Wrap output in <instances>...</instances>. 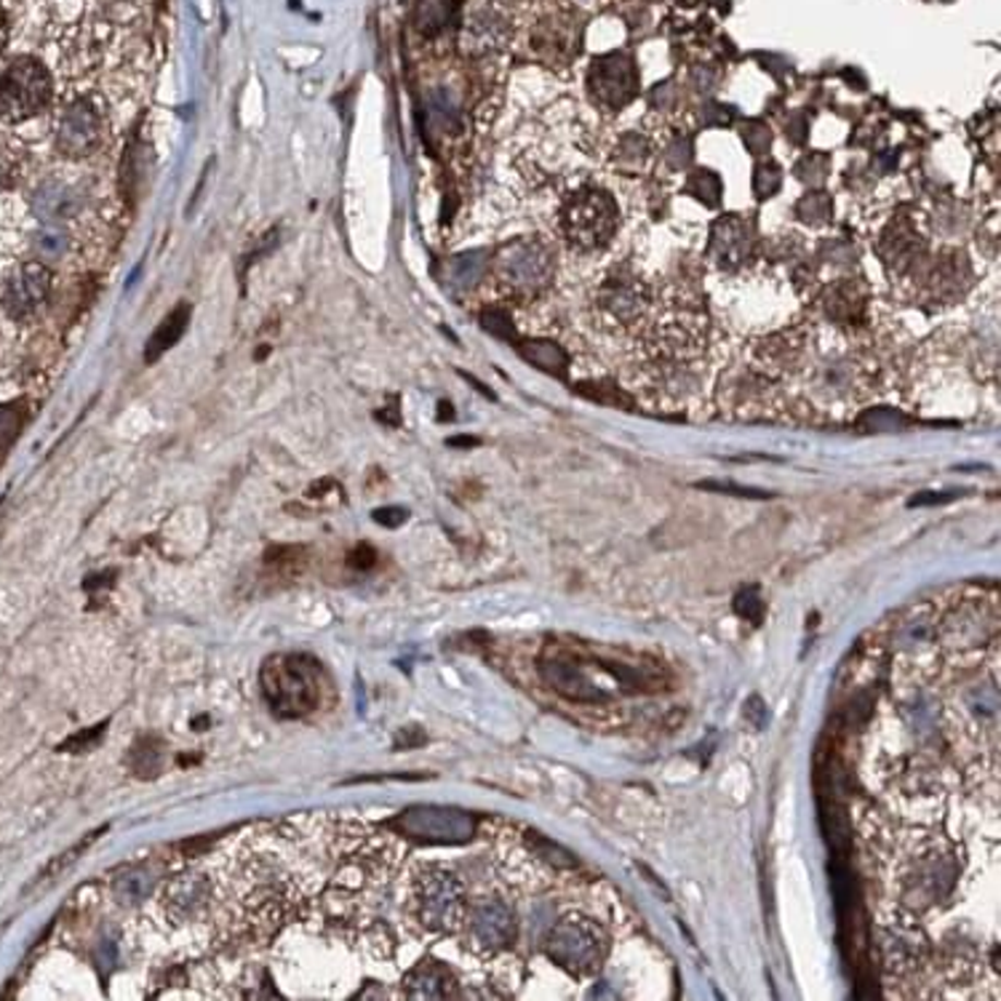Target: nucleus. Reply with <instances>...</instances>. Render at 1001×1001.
Returning <instances> with one entry per match:
<instances>
[{
	"label": "nucleus",
	"mask_w": 1001,
	"mask_h": 1001,
	"mask_svg": "<svg viewBox=\"0 0 1001 1001\" xmlns=\"http://www.w3.org/2000/svg\"><path fill=\"white\" fill-rule=\"evenodd\" d=\"M164 756H166V743L160 737L147 735L142 740L134 743L129 753V770L142 780H153L164 772Z\"/></svg>",
	"instance_id": "5701e85b"
},
{
	"label": "nucleus",
	"mask_w": 1001,
	"mask_h": 1001,
	"mask_svg": "<svg viewBox=\"0 0 1001 1001\" xmlns=\"http://www.w3.org/2000/svg\"><path fill=\"white\" fill-rule=\"evenodd\" d=\"M499 860L510 881L527 887V890H542L551 887L564 871H571L577 866L575 855L558 847L547 836L532 828H521L516 833H503L499 842Z\"/></svg>",
	"instance_id": "0eeeda50"
},
{
	"label": "nucleus",
	"mask_w": 1001,
	"mask_h": 1001,
	"mask_svg": "<svg viewBox=\"0 0 1001 1001\" xmlns=\"http://www.w3.org/2000/svg\"><path fill=\"white\" fill-rule=\"evenodd\" d=\"M51 102V75L35 59H16L0 83V118L9 123L27 121Z\"/></svg>",
	"instance_id": "9d476101"
},
{
	"label": "nucleus",
	"mask_w": 1001,
	"mask_h": 1001,
	"mask_svg": "<svg viewBox=\"0 0 1001 1001\" xmlns=\"http://www.w3.org/2000/svg\"><path fill=\"white\" fill-rule=\"evenodd\" d=\"M486 267V257L481 252H470L462 254V257H455L449 265V281L457 286V289H470V286L479 284V278L484 276Z\"/></svg>",
	"instance_id": "a878e982"
},
{
	"label": "nucleus",
	"mask_w": 1001,
	"mask_h": 1001,
	"mask_svg": "<svg viewBox=\"0 0 1001 1001\" xmlns=\"http://www.w3.org/2000/svg\"><path fill=\"white\" fill-rule=\"evenodd\" d=\"M468 910L460 876L444 866H420L411 873L407 890V914L422 932H460Z\"/></svg>",
	"instance_id": "39448f33"
},
{
	"label": "nucleus",
	"mask_w": 1001,
	"mask_h": 1001,
	"mask_svg": "<svg viewBox=\"0 0 1001 1001\" xmlns=\"http://www.w3.org/2000/svg\"><path fill=\"white\" fill-rule=\"evenodd\" d=\"M16 182V164L5 153H0V190L11 188Z\"/></svg>",
	"instance_id": "a19ab883"
},
{
	"label": "nucleus",
	"mask_w": 1001,
	"mask_h": 1001,
	"mask_svg": "<svg viewBox=\"0 0 1001 1001\" xmlns=\"http://www.w3.org/2000/svg\"><path fill=\"white\" fill-rule=\"evenodd\" d=\"M457 11V0H422L420 5V27L422 33H438L441 27L449 25V20Z\"/></svg>",
	"instance_id": "bb28decb"
},
{
	"label": "nucleus",
	"mask_w": 1001,
	"mask_h": 1001,
	"mask_svg": "<svg viewBox=\"0 0 1001 1001\" xmlns=\"http://www.w3.org/2000/svg\"><path fill=\"white\" fill-rule=\"evenodd\" d=\"M208 897H212V881H208L206 873L198 871H182L171 876L160 887V908H164L166 919L174 921V925H184V921L204 914Z\"/></svg>",
	"instance_id": "a211bd4d"
},
{
	"label": "nucleus",
	"mask_w": 1001,
	"mask_h": 1001,
	"mask_svg": "<svg viewBox=\"0 0 1001 1001\" xmlns=\"http://www.w3.org/2000/svg\"><path fill=\"white\" fill-rule=\"evenodd\" d=\"M745 719H748L750 724L756 726V729H764V726H767V719H770V711H767L764 700H761L759 695H753L748 702H745Z\"/></svg>",
	"instance_id": "c9c22d12"
},
{
	"label": "nucleus",
	"mask_w": 1001,
	"mask_h": 1001,
	"mask_svg": "<svg viewBox=\"0 0 1001 1001\" xmlns=\"http://www.w3.org/2000/svg\"><path fill=\"white\" fill-rule=\"evenodd\" d=\"M102 833H107V825L99 828V831H92V833H86V836H83L81 842L73 844V847H70L68 852H64V855H59L57 860H53L51 866L46 868V871H44V879H46V876H59V873L64 871V868H68V866H73V863L77 860V857H81L83 852H86L88 847H92V844L97 842V839L102 836Z\"/></svg>",
	"instance_id": "7c9ffc66"
},
{
	"label": "nucleus",
	"mask_w": 1001,
	"mask_h": 1001,
	"mask_svg": "<svg viewBox=\"0 0 1001 1001\" xmlns=\"http://www.w3.org/2000/svg\"><path fill=\"white\" fill-rule=\"evenodd\" d=\"M438 417L441 420H451V417H455V411H451V407L446 401H441V407H438Z\"/></svg>",
	"instance_id": "37998d69"
},
{
	"label": "nucleus",
	"mask_w": 1001,
	"mask_h": 1001,
	"mask_svg": "<svg viewBox=\"0 0 1001 1001\" xmlns=\"http://www.w3.org/2000/svg\"><path fill=\"white\" fill-rule=\"evenodd\" d=\"M556 225L569 252L591 257L612 246L619 230V208L606 188L580 184L564 195Z\"/></svg>",
	"instance_id": "20e7f679"
},
{
	"label": "nucleus",
	"mask_w": 1001,
	"mask_h": 1001,
	"mask_svg": "<svg viewBox=\"0 0 1001 1001\" xmlns=\"http://www.w3.org/2000/svg\"><path fill=\"white\" fill-rule=\"evenodd\" d=\"M153 884H155V873L150 871V868L136 866L118 876L116 884H112V892H116V900L121 905H134L150 895Z\"/></svg>",
	"instance_id": "393cba45"
},
{
	"label": "nucleus",
	"mask_w": 1001,
	"mask_h": 1001,
	"mask_svg": "<svg viewBox=\"0 0 1001 1001\" xmlns=\"http://www.w3.org/2000/svg\"><path fill=\"white\" fill-rule=\"evenodd\" d=\"M68 246L70 238L62 228H44L35 236V249H38L40 254H46V257H62V254L68 252Z\"/></svg>",
	"instance_id": "2f4dec72"
},
{
	"label": "nucleus",
	"mask_w": 1001,
	"mask_h": 1001,
	"mask_svg": "<svg viewBox=\"0 0 1001 1001\" xmlns=\"http://www.w3.org/2000/svg\"><path fill=\"white\" fill-rule=\"evenodd\" d=\"M956 497V492H951V494H940V492H925V494H916V497H910V508H921V505H940V503H949V499Z\"/></svg>",
	"instance_id": "ea45409f"
},
{
	"label": "nucleus",
	"mask_w": 1001,
	"mask_h": 1001,
	"mask_svg": "<svg viewBox=\"0 0 1001 1001\" xmlns=\"http://www.w3.org/2000/svg\"><path fill=\"white\" fill-rule=\"evenodd\" d=\"M764 610L767 606H764V601H761L759 588H743V591L735 595L737 617L748 619V623L761 625V619H764Z\"/></svg>",
	"instance_id": "c756f323"
},
{
	"label": "nucleus",
	"mask_w": 1001,
	"mask_h": 1001,
	"mask_svg": "<svg viewBox=\"0 0 1001 1001\" xmlns=\"http://www.w3.org/2000/svg\"><path fill=\"white\" fill-rule=\"evenodd\" d=\"M916 921H919V916L908 914L897 903L879 910V921H876L879 956L881 969H884L890 982L903 986V982L925 973L929 962V940Z\"/></svg>",
	"instance_id": "6e6552de"
},
{
	"label": "nucleus",
	"mask_w": 1001,
	"mask_h": 1001,
	"mask_svg": "<svg viewBox=\"0 0 1001 1001\" xmlns=\"http://www.w3.org/2000/svg\"><path fill=\"white\" fill-rule=\"evenodd\" d=\"M460 932L465 934V945L475 956H497L516 940V914L503 900L481 897L465 910Z\"/></svg>",
	"instance_id": "f8f14e48"
},
{
	"label": "nucleus",
	"mask_w": 1001,
	"mask_h": 1001,
	"mask_svg": "<svg viewBox=\"0 0 1001 1001\" xmlns=\"http://www.w3.org/2000/svg\"><path fill=\"white\" fill-rule=\"evenodd\" d=\"M591 92L601 105L610 110H619L639 92V75H636L634 59L625 53H610L593 62L591 68Z\"/></svg>",
	"instance_id": "f3484780"
},
{
	"label": "nucleus",
	"mask_w": 1001,
	"mask_h": 1001,
	"mask_svg": "<svg viewBox=\"0 0 1001 1001\" xmlns=\"http://www.w3.org/2000/svg\"><path fill=\"white\" fill-rule=\"evenodd\" d=\"M497 273L503 284L518 297H532L551 281L553 257L551 249L540 241H518L503 249L497 257Z\"/></svg>",
	"instance_id": "ddd939ff"
},
{
	"label": "nucleus",
	"mask_w": 1001,
	"mask_h": 1001,
	"mask_svg": "<svg viewBox=\"0 0 1001 1001\" xmlns=\"http://www.w3.org/2000/svg\"><path fill=\"white\" fill-rule=\"evenodd\" d=\"M407 518H409V510L407 508H396V505H393V508L374 510V521L383 523V527H387V529L401 527V523L407 521Z\"/></svg>",
	"instance_id": "4c0bfd02"
},
{
	"label": "nucleus",
	"mask_w": 1001,
	"mask_h": 1001,
	"mask_svg": "<svg viewBox=\"0 0 1001 1001\" xmlns=\"http://www.w3.org/2000/svg\"><path fill=\"white\" fill-rule=\"evenodd\" d=\"M516 348L523 359L542 372L556 374V377H566V372H569V359L553 339H523Z\"/></svg>",
	"instance_id": "4be33fe9"
},
{
	"label": "nucleus",
	"mask_w": 1001,
	"mask_h": 1001,
	"mask_svg": "<svg viewBox=\"0 0 1001 1001\" xmlns=\"http://www.w3.org/2000/svg\"><path fill=\"white\" fill-rule=\"evenodd\" d=\"M545 951L558 967L577 977H588L599 973L601 964L606 962L610 953V938L595 925L593 919L582 914H569L562 921H556L545 940Z\"/></svg>",
	"instance_id": "1a4fd4ad"
},
{
	"label": "nucleus",
	"mask_w": 1001,
	"mask_h": 1001,
	"mask_svg": "<svg viewBox=\"0 0 1001 1001\" xmlns=\"http://www.w3.org/2000/svg\"><path fill=\"white\" fill-rule=\"evenodd\" d=\"M265 562H267V566H276V569L281 571V575H286V577H289V575L297 577L302 569H305L307 556H305V551H302V547H270V551H267V556H265Z\"/></svg>",
	"instance_id": "cd10ccee"
},
{
	"label": "nucleus",
	"mask_w": 1001,
	"mask_h": 1001,
	"mask_svg": "<svg viewBox=\"0 0 1001 1001\" xmlns=\"http://www.w3.org/2000/svg\"><path fill=\"white\" fill-rule=\"evenodd\" d=\"M425 743V732L420 726H407V729L398 732L396 737V750H407V748H417V745Z\"/></svg>",
	"instance_id": "58836bf2"
},
{
	"label": "nucleus",
	"mask_w": 1001,
	"mask_h": 1001,
	"mask_svg": "<svg viewBox=\"0 0 1001 1001\" xmlns=\"http://www.w3.org/2000/svg\"><path fill=\"white\" fill-rule=\"evenodd\" d=\"M51 291V273L40 262H25L9 273L0 289V305L11 318H29L44 307Z\"/></svg>",
	"instance_id": "4468645a"
},
{
	"label": "nucleus",
	"mask_w": 1001,
	"mask_h": 1001,
	"mask_svg": "<svg viewBox=\"0 0 1001 1001\" xmlns=\"http://www.w3.org/2000/svg\"><path fill=\"white\" fill-rule=\"evenodd\" d=\"M479 441L475 438H449V446H475Z\"/></svg>",
	"instance_id": "c03bdc74"
},
{
	"label": "nucleus",
	"mask_w": 1001,
	"mask_h": 1001,
	"mask_svg": "<svg viewBox=\"0 0 1001 1001\" xmlns=\"http://www.w3.org/2000/svg\"><path fill=\"white\" fill-rule=\"evenodd\" d=\"M708 252H711V262L719 273H740L750 254V232L743 219H721L713 228Z\"/></svg>",
	"instance_id": "6ab92c4d"
},
{
	"label": "nucleus",
	"mask_w": 1001,
	"mask_h": 1001,
	"mask_svg": "<svg viewBox=\"0 0 1001 1001\" xmlns=\"http://www.w3.org/2000/svg\"><path fill=\"white\" fill-rule=\"evenodd\" d=\"M403 997L409 999H451L457 997V980L436 958H422L403 977Z\"/></svg>",
	"instance_id": "aec40b11"
},
{
	"label": "nucleus",
	"mask_w": 1001,
	"mask_h": 1001,
	"mask_svg": "<svg viewBox=\"0 0 1001 1001\" xmlns=\"http://www.w3.org/2000/svg\"><path fill=\"white\" fill-rule=\"evenodd\" d=\"M107 726H110V721H102V724H94V726H88V729H81L77 735L68 737V740L59 745V750H62V753H88V750L97 748V743H102Z\"/></svg>",
	"instance_id": "c85d7f7f"
},
{
	"label": "nucleus",
	"mask_w": 1001,
	"mask_h": 1001,
	"mask_svg": "<svg viewBox=\"0 0 1001 1001\" xmlns=\"http://www.w3.org/2000/svg\"><path fill=\"white\" fill-rule=\"evenodd\" d=\"M481 326H484L486 331H492L494 337H499V339H514L516 337L514 321H510V315L503 313V310H484V313H481Z\"/></svg>",
	"instance_id": "72a5a7b5"
},
{
	"label": "nucleus",
	"mask_w": 1001,
	"mask_h": 1001,
	"mask_svg": "<svg viewBox=\"0 0 1001 1001\" xmlns=\"http://www.w3.org/2000/svg\"><path fill=\"white\" fill-rule=\"evenodd\" d=\"M33 214L40 222H64V219L75 217L81 208V195L75 188L64 182H46L29 198Z\"/></svg>",
	"instance_id": "412c9836"
},
{
	"label": "nucleus",
	"mask_w": 1001,
	"mask_h": 1001,
	"mask_svg": "<svg viewBox=\"0 0 1001 1001\" xmlns=\"http://www.w3.org/2000/svg\"><path fill=\"white\" fill-rule=\"evenodd\" d=\"M660 310V291L630 262L610 267L591 294V318L606 337L641 339Z\"/></svg>",
	"instance_id": "f03ea898"
},
{
	"label": "nucleus",
	"mask_w": 1001,
	"mask_h": 1001,
	"mask_svg": "<svg viewBox=\"0 0 1001 1001\" xmlns=\"http://www.w3.org/2000/svg\"><path fill=\"white\" fill-rule=\"evenodd\" d=\"M102 140V118L88 99H73L57 121V147L70 158L92 155Z\"/></svg>",
	"instance_id": "dca6fc26"
},
{
	"label": "nucleus",
	"mask_w": 1001,
	"mask_h": 1001,
	"mask_svg": "<svg viewBox=\"0 0 1001 1001\" xmlns=\"http://www.w3.org/2000/svg\"><path fill=\"white\" fill-rule=\"evenodd\" d=\"M542 682L571 702H601L604 692L593 684V678L582 671L575 654L562 647H547L540 658Z\"/></svg>",
	"instance_id": "2eb2a0df"
},
{
	"label": "nucleus",
	"mask_w": 1001,
	"mask_h": 1001,
	"mask_svg": "<svg viewBox=\"0 0 1001 1001\" xmlns=\"http://www.w3.org/2000/svg\"><path fill=\"white\" fill-rule=\"evenodd\" d=\"M993 641H999L997 593L986 599V593L967 591L953 601H938L940 658H986V647Z\"/></svg>",
	"instance_id": "7ed1b4c3"
},
{
	"label": "nucleus",
	"mask_w": 1001,
	"mask_h": 1001,
	"mask_svg": "<svg viewBox=\"0 0 1001 1001\" xmlns=\"http://www.w3.org/2000/svg\"><path fill=\"white\" fill-rule=\"evenodd\" d=\"M260 684L276 716L302 719L318 708L324 673L305 654H276L262 665Z\"/></svg>",
	"instance_id": "423d86ee"
},
{
	"label": "nucleus",
	"mask_w": 1001,
	"mask_h": 1001,
	"mask_svg": "<svg viewBox=\"0 0 1001 1001\" xmlns=\"http://www.w3.org/2000/svg\"><path fill=\"white\" fill-rule=\"evenodd\" d=\"M112 577H116V571H102V575H92L88 577L86 582H83V588H86L88 593H97V591H102V588H112L116 586V580H112Z\"/></svg>",
	"instance_id": "79ce46f5"
},
{
	"label": "nucleus",
	"mask_w": 1001,
	"mask_h": 1001,
	"mask_svg": "<svg viewBox=\"0 0 1001 1001\" xmlns=\"http://www.w3.org/2000/svg\"><path fill=\"white\" fill-rule=\"evenodd\" d=\"M398 836L427 844H465L473 839L475 818L457 807H409L393 820Z\"/></svg>",
	"instance_id": "9b49d317"
},
{
	"label": "nucleus",
	"mask_w": 1001,
	"mask_h": 1001,
	"mask_svg": "<svg viewBox=\"0 0 1001 1001\" xmlns=\"http://www.w3.org/2000/svg\"><path fill=\"white\" fill-rule=\"evenodd\" d=\"M700 489H711V492H729V494H737V497H759V499H764L767 497V492H759V489H745V486H737V484H716V481H702V484H697Z\"/></svg>",
	"instance_id": "e433bc0d"
},
{
	"label": "nucleus",
	"mask_w": 1001,
	"mask_h": 1001,
	"mask_svg": "<svg viewBox=\"0 0 1001 1001\" xmlns=\"http://www.w3.org/2000/svg\"><path fill=\"white\" fill-rule=\"evenodd\" d=\"M374 564H377V551H374L372 545H366V542H361V545H355L353 551L348 553V566H350V569L369 571Z\"/></svg>",
	"instance_id": "f704fd0d"
},
{
	"label": "nucleus",
	"mask_w": 1001,
	"mask_h": 1001,
	"mask_svg": "<svg viewBox=\"0 0 1001 1001\" xmlns=\"http://www.w3.org/2000/svg\"><path fill=\"white\" fill-rule=\"evenodd\" d=\"M22 420H25V417H22V411L16 407L0 409V455H3V451L11 446V441L16 438V433H20V427H22Z\"/></svg>",
	"instance_id": "473e14b6"
},
{
	"label": "nucleus",
	"mask_w": 1001,
	"mask_h": 1001,
	"mask_svg": "<svg viewBox=\"0 0 1001 1001\" xmlns=\"http://www.w3.org/2000/svg\"><path fill=\"white\" fill-rule=\"evenodd\" d=\"M863 836L873 852L892 903L914 916L945 908L964 876V849L945 833L919 825H895L871 812Z\"/></svg>",
	"instance_id": "f257e3e1"
},
{
	"label": "nucleus",
	"mask_w": 1001,
	"mask_h": 1001,
	"mask_svg": "<svg viewBox=\"0 0 1001 1001\" xmlns=\"http://www.w3.org/2000/svg\"><path fill=\"white\" fill-rule=\"evenodd\" d=\"M188 321H190V305H180L171 310V313L166 315L164 324L153 331L150 342H147V348H145L147 361H158L166 350L174 348V345L180 342L184 329H188Z\"/></svg>",
	"instance_id": "b1692460"
}]
</instances>
